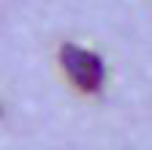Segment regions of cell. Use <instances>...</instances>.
Wrapping results in <instances>:
<instances>
[{"label": "cell", "mask_w": 152, "mask_h": 150, "mask_svg": "<svg viewBox=\"0 0 152 150\" xmlns=\"http://www.w3.org/2000/svg\"><path fill=\"white\" fill-rule=\"evenodd\" d=\"M60 63H63V68L68 74V79L79 90H84V93H98L101 90L106 71H103V60L95 52L82 49L76 44H63Z\"/></svg>", "instance_id": "1"}]
</instances>
